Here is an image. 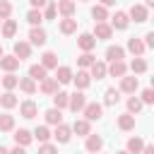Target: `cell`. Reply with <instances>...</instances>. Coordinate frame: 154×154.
<instances>
[{
	"mask_svg": "<svg viewBox=\"0 0 154 154\" xmlns=\"http://www.w3.org/2000/svg\"><path fill=\"white\" fill-rule=\"evenodd\" d=\"M0 67L7 70V72H14V70L19 67V58H17V55H2V58H0Z\"/></svg>",
	"mask_w": 154,
	"mask_h": 154,
	"instance_id": "1",
	"label": "cell"
},
{
	"mask_svg": "<svg viewBox=\"0 0 154 154\" xmlns=\"http://www.w3.org/2000/svg\"><path fill=\"white\" fill-rule=\"evenodd\" d=\"M84 103H87V99H84V94H72L70 99H67V106H70V111H82L84 108Z\"/></svg>",
	"mask_w": 154,
	"mask_h": 154,
	"instance_id": "2",
	"label": "cell"
},
{
	"mask_svg": "<svg viewBox=\"0 0 154 154\" xmlns=\"http://www.w3.org/2000/svg\"><path fill=\"white\" fill-rule=\"evenodd\" d=\"M84 116H87V120H99L101 118V103H84Z\"/></svg>",
	"mask_w": 154,
	"mask_h": 154,
	"instance_id": "3",
	"label": "cell"
},
{
	"mask_svg": "<svg viewBox=\"0 0 154 154\" xmlns=\"http://www.w3.org/2000/svg\"><path fill=\"white\" fill-rule=\"evenodd\" d=\"M111 34H113V26H108L103 22H96V26H94V36L96 38H111Z\"/></svg>",
	"mask_w": 154,
	"mask_h": 154,
	"instance_id": "4",
	"label": "cell"
},
{
	"mask_svg": "<svg viewBox=\"0 0 154 154\" xmlns=\"http://www.w3.org/2000/svg\"><path fill=\"white\" fill-rule=\"evenodd\" d=\"M130 17L135 22H147V7L144 5H132L130 7Z\"/></svg>",
	"mask_w": 154,
	"mask_h": 154,
	"instance_id": "5",
	"label": "cell"
},
{
	"mask_svg": "<svg viewBox=\"0 0 154 154\" xmlns=\"http://www.w3.org/2000/svg\"><path fill=\"white\" fill-rule=\"evenodd\" d=\"M77 43H79V48H82V51H87V53H89V51L96 46V38H94L91 34H82V36L77 38Z\"/></svg>",
	"mask_w": 154,
	"mask_h": 154,
	"instance_id": "6",
	"label": "cell"
},
{
	"mask_svg": "<svg viewBox=\"0 0 154 154\" xmlns=\"http://www.w3.org/2000/svg\"><path fill=\"white\" fill-rule=\"evenodd\" d=\"M29 38H31V43H34V46H43V43H46V31L34 26V29L29 31Z\"/></svg>",
	"mask_w": 154,
	"mask_h": 154,
	"instance_id": "7",
	"label": "cell"
},
{
	"mask_svg": "<svg viewBox=\"0 0 154 154\" xmlns=\"http://www.w3.org/2000/svg\"><path fill=\"white\" fill-rule=\"evenodd\" d=\"M29 53H31V46H29V43H24V41H17V43H14V55H17L19 60L29 58Z\"/></svg>",
	"mask_w": 154,
	"mask_h": 154,
	"instance_id": "8",
	"label": "cell"
},
{
	"mask_svg": "<svg viewBox=\"0 0 154 154\" xmlns=\"http://www.w3.org/2000/svg\"><path fill=\"white\" fill-rule=\"evenodd\" d=\"M106 72H111L113 77H123L125 75V63L123 60H111V67H106Z\"/></svg>",
	"mask_w": 154,
	"mask_h": 154,
	"instance_id": "9",
	"label": "cell"
},
{
	"mask_svg": "<svg viewBox=\"0 0 154 154\" xmlns=\"http://www.w3.org/2000/svg\"><path fill=\"white\" fill-rule=\"evenodd\" d=\"M118 128H120V130H132V128H135V116H132V113H123V116L118 118Z\"/></svg>",
	"mask_w": 154,
	"mask_h": 154,
	"instance_id": "10",
	"label": "cell"
},
{
	"mask_svg": "<svg viewBox=\"0 0 154 154\" xmlns=\"http://www.w3.org/2000/svg\"><path fill=\"white\" fill-rule=\"evenodd\" d=\"M29 77H31L34 82L46 79V67H43V65H31V67H29Z\"/></svg>",
	"mask_w": 154,
	"mask_h": 154,
	"instance_id": "11",
	"label": "cell"
},
{
	"mask_svg": "<svg viewBox=\"0 0 154 154\" xmlns=\"http://www.w3.org/2000/svg\"><path fill=\"white\" fill-rule=\"evenodd\" d=\"M123 82H120V89L123 91H130V94H135V89H137V77H120Z\"/></svg>",
	"mask_w": 154,
	"mask_h": 154,
	"instance_id": "12",
	"label": "cell"
},
{
	"mask_svg": "<svg viewBox=\"0 0 154 154\" xmlns=\"http://www.w3.org/2000/svg\"><path fill=\"white\" fill-rule=\"evenodd\" d=\"M46 120H48L51 125H60V123H63V113H60V108H48V111H46Z\"/></svg>",
	"mask_w": 154,
	"mask_h": 154,
	"instance_id": "13",
	"label": "cell"
},
{
	"mask_svg": "<svg viewBox=\"0 0 154 154\" xmlns=\"http://www.w3.org/2000/svg\"><path fill=\"white\" fill-rule=\"evenodd\" d=\"M70 135H72V128H67V125H58V130H55V140L58 142H70Z\"/></svg>",
	"mask_w": 154,
	"mask_h": 154,
	"instance_id": "14",
	"label": "cell"
},
{
	"mask_svg": "<svg viewBox=\"0 0 154 154\" xmlns=\"http://www.w3.org/2000/svg\"><path fill=\"white\" fill-rule=\"evenodd\" d=\"M19 111H22V116H24V118H34L38 108H36V103H34V101H24V103L19 106Z\"/></svg>",
	"mask_w": 154,
	"mask_h": 154,
	"instance_id": "15",
	"label": "cell"
},
{
	"mask_svg": "<svg viewBox=\"0 0 154 154\" xmlns=\"http://www.w3.org/2000/svg\"><path fill=\"white\" fill-rule=\"evenodd\" d=\"M14 142H17L19 147H26V144L31 142V132H29V130H17V132H14Z\"/></svg>",
	"mask_w": 154,
	"mask_h": 154,
	"instance_id": "16",
	"label": "cell"
},
{
	"mask_svg": "<svg viewBox=\"0 0 154 154\" xmlns=\"http://www.w3.org/2000/svg\"><path fill=\"white\" fill-rule=\"evenodd\" d=\"M55 7H58V12H63L65 17H72V12H75V2H72V0H63V2H58Z\"/></svg>",
	"mask_w": 154,
	"mask_h": 154,
	"instance_id": "17",
	"label": "cell"
},
{
	"mask_svg": "<svg viewBox=\"0 0 154 154\" xmlns=\"http://www.w3.org/2000/svg\"><path fill=\"white\" fill-rule=\"evenodd\" d=\"M77 29V19H72V17H65L63 22H60V31L63 34H72Z\"/></svg>",
	"mask_w": 154,
	"mask_h": 154,
	"instance_id": "18",
	"label": "cell"
},
{
	"mask_svg": "<svg viewBox=\"0 0 154 154\" xmlns=\"http://www.w3.org/2000/svg\"><path fill=\"white\" fill-rule=\"evenodd\" d=\"M123 55H125V51L120 46H108V51H106V58L108 60H123Z\"/></svg>",
	"mask_w": 154,
	"mask_h": 154,
	"instance_id": "19",
	"label": "cell"
},
{
	"mask_svg": "<svg viewBox=\"0 0 154 154\" xmlns=\"http://www.w3.org/2000/svg\"><path fill=\"white\" fill-rule=\"evenodd\" d=\"M41 82H43V84H41V91H43V94H55V91H58V79H48V77H46V79H41Z\"/></svg>",
	"mask_w": 154,
	"mask_h": 154,
	"instance_id": "20",
	"label": "cell"
},
{
	"mask_svg": "<svg viewBox=\"0 0 154 154\" xmlns=\"http://www.w3.org/2000/svg\"><path fill=\"white\" fill-rule=\"evenodd\" d=\"M101 144H103V140H101L99 135H89V137H87V149H89V152H99Z\"/></svg>",
	"mask_w": 154,
	"mask_h": 154,
	"instance_id": "21",
	"label": "cell"
},
{
	"mask_svg": "<svg viewBox=\"0 0 154 154\" xmlns=\"http://www.w3.org/2000/svg\"><path fill=\"white\" fill-rule=\"evenodd\" d=\"M14 31H17V22H14V19H5V24H2V36L12 38Z\"/></svg>",
	"mask_w": 154,
	"mask_h": 154,
	"instance_id": "22",
	"label": "cell"
},
{
	"mask_svg": "<svg viewBox=\"0 0 154 154\" xmlns=\"http://www.w3.org/2000/svg\"><path fill=\"white\" fill-rule=\"evenodd\" d=\"M55 79L58 82H70L72 79V70L70 67H55Z\"/></svg>",
	"mask_w": 154,
	"mask_h": 154,
	"instance_id": "23",
	"label": "cell"
},
{
	"mask_svg": "<svg viewBox=\"0 0 154 154\" xmlns=\"http://www.w3.org/2000/svg\"><path fill=\"white\" fill-rule=\"evenodd\" d=\"M19 89H22L24 94H34V91H36V84H34L31 77H24V79H19Z\"/></svg>",
	"mask_w": 154,
	"mask_h": 154,
	"instance_id": "24",
	"label": "cell"
},
{
	"mask_svg": "<svg viewBox=\"0 0 154 154\" xmlns=\"http://www.w3.org/2000/svg\"><path fill=\"white\" fill-rule=\"evenodd\" d=\"M128 48H130L135 55H142V53H144V43H142L140 38H130V41H128Z\"/></svg>",
	"mask_w": 154,
	"mask_h": 154,
	"instance_id": "25",
	"label": "cell"
},
{
	"mask_svg": "<svg viewBox=\"0 0 154 154\" xmlns=\"http://www.w3.org/2000/svg\"><path fill=\"white\" fill-rule=\"evenodd\" d=\"M43 67H58V55L53 53V51H48V53H43V63H41Z\"/></svg>",
	"mask_w": 154,
	"mask_h": 154,
	"instance_id": "26",
	"label": "cell"
},
{
	"mask_svg": "<svg viewBox=\"0 0 154 154\" xmlns=\"http://www.w3.org/2000/svg\"><path fill=\"white\" fill-rule=\"evenodd\" d=\"M91 75H94L96 79H103V77H106V65L94 60V63H91Z\"/></svg>",
	"mask_w": 154,
	"mask_h": 154,
	"instance_id": "27",
	"label": "cell"
},
{
	"mask_svg": "<svg viewBox=\"0 0 154 154\" xmlns=\"http://www.w3.org/2000/svg\"><path fill=\"white\" fill-rule=\"evenodd\" d=\"M67 99H70V96H67L65 91H55V94H53V103H55V108H65V106H67Z\"/></svg>",
	"mask_w": 154,
	"mask_h": 154,
	"instance_id": "28",
	"label": "cell"
},
{
	"mask_svg": "<svg viewBox=\"0 0 154 154\" xmlns=\"http://www.w3.org/2000/svg\"><path fill=\"white\" fill-rule=\"evenodd\" d=\"M34 137H36L38 142H48V137H51V130H48L46 125H38V128L34 130Z\"/></svg>",
	"mask_w": 154,
	"mask_h": 154,
	"instance_id": "29",
	"label": "cell"
},
{
	"mask_svg": "<svg viewBox=\"0 0 154 154\" xmlns=\"http://www.w3.org/2000/svg\"><path fill=\"white\" fill-rule=\"evenodd\" d=\"M0 106H5V108H12V106H17V96H14L12 91L2 94V96H0Z\"/></svg>",
	"mask_w": 154,
	"mask_h": 154,
	"instance_id": "30",
	"label": "cell"
},
{
	"mask_svg": "<svg viewBox=\"0 0 154 154\" xmlns=\"http://www.w3.org/2000/svg\"><path fill=\"white\" fill-rule=\"evenodd\" d=\"M113 26H116V29H125V26H128V14H125V12H116Z\"/></svg>",
	"mask_w": 154,
	"mask_h": 154,
	"instance_id": "31",
	"label": "cell"
},
{
	"mask_svg": "<svg viewBox=\"0 0 154 154\" xmlns=\"http://www.w3.org/2000/svg\"><path fill=\"white\" fill-rule=\"evenodd\" d=\"M72 130H75L77 135H89V120H75Z\"/></svg>",
	"mask_w": 154,
	"mask_h": 154,
	"instance_id": "32",
	"label": "cell"
},
{
	"mask_svg": "<svg viewBox=\"0 0 154 154\" xmlns=\"http://www.w3.org/2000/svg\"><path fill=\"white\" fill-rule=\"evenodd\" d=\"M142 147H144V142H142L140 137H130V140H128V152H132V154H137V152H140Z\"/></svg>",
	"mask_w": 154,
	"mask_h": 154,
	"instance_id": "33",
	"label": "cell"
},
{
	"mask_svg": "<svg viewBox=\"0 0 154 154\" xmlns=\"http://www.w3.org/2000/svg\"><path fill=\"white\" fill-rule=\"evenodd\" d=\"M89 82H91V79H89V75H87V72H77L75 84H77L79 89H87V87H89Z\"/></svg>",
	"mask_w": 154,
	"mask_h": 154,
	"instance_id": "34",
	"label": "cell"
},
{
	"mask_svg": "<svg viewBox=\"0 0 154 154\" xmlns=\"http://www.w3.org/2000/svg\"><path fill=\"white\" fill-rule=\"evenodd\" d=\"M118 99H120L118 89H108V91H106V106H116V103H118Z\"/></svg>",
	"mask_w": 154,
	"mask_h": 154,
	"instance_id": "35",
	"label": "cell"
},
{
	"mask_svg": "<svg viewBox=\"0 0 154 154\" xmlns=\"http://www.w3.org/2000/svg\"><path fill=\"white\" fill-rule=\"evenodd\" d=\"M19 84V77H14V75H7V77H2V87L5 89H14Z\"/></svg>",
	"mask_w": 154,
	"mask_h": 154,
	"instance_id": "36",
	"label": "cell"
},
{
	"mask_svg": "<svg viewBox=\"0 0 154 154\" xmlns=\"http://www.w3.org/2000/svg\"><path fill=\"white\" fill-rule=\"evenodd\" d=\"M12 125H14V118L12 116H0V130H12Z\"/></svg>",
	"mask_w": 154,
	"mask_h": 154,
	"instance_id": "37",
	"label": "cell"
},
{
	"mask_svg": "<svg viewBox=\"0 0 154 154\" xmlns=\"http://www.w3.org/2000/svg\"><path fill=\"white\" fill-rule=\"evenodd\" d=\"M10 12H12V5L7 0H0V19H10Z\"/></svg>",
	"mask_w": 154,
	"mask_h": 154,
	"instance_id": "38",
	"label": "cell"
},
{
	"mask_svg": "<svg viewBox=\"0 0 154 154\" xmlns=\"http://www.w3.org/2000/svg\"><path fill=\"white\" fill-rule=\"evenodd\" d=\"M26 19H29V24H34V26H36V24H38V22L43 19V14H41L38 10H29V14H26Z\"/></svg>",
	"mask_w": 154,
	"mask_h": 154,
	"instance_id": "39",
	"label": "cell"
},
{
	"mask_svg": "<svg viewBox=\"0 0 154 154\" xmlns=\"http://www.w3.org/2000/svg\"><path fill=\"white\" fill-rule=\"evenodd\" d=\"M130 67H132V72H144V70H147V63H144L142 58H135V60L130 63Z\"/></svg>",
	"mask_w": 154,
	"mask_h": 154,
	"instance_id": "40",
	"label": "cell"
},
{
	"mask_svg": "<svg viewBox=\"0 0 154 154\" xmlns=\"http://www.w3.org/2000/svg\"><path fill=\"white\" fill-rule=\"evenodd\" d=\"M91 17H94L96 22H103V19H106V7H101V5L94 7V10H91Z\"/></svg>",
	"mask_w": 154,
	"mask_h": 154,
	"instance_id": "41",
	"label": "cell"
},
{
	"mask_svg": "<svg viewBox=\"0 0 154 154\" xmlns=\"http://www.w3.org/2000/svg\"><path fill=\"white\" fill-rule=\"evenodd\" d=\"M140 108H142V101H140V99H135V96L128 99V111H130V113H137Z\"/></svg>",
	"mask_w": 154,
	"mask_h": 154,
	"instance_id": "42",
	"label": "cell"
},
{
	"mask_svg": "<svg viewBox=\"0 0 154 154\" xmlns=\"http://www.w3.org/2000/svg\"><path fill=\"white\" fill-rule=\"evenodd\" d=\"M38 154H58V149H55L53 144H46V142H43V144L38 147Z\"/></svg>",
	"mask_w": 154,
	"mask_h": 154,
	"instance_id": "43",
	"label": "cell"
},
{
	"mask_svg": "<svg viewBox=\"0 0 154 154\" xmlns=\"http://www.w3.org/2000/svg\"><path fill=\"white\" fill-rule=\"evenodd\" d=\"M91 63H94V55H91V53L79 55V65H82V67H87V65H91Z\"/></svg>",
	"mask_w": 154,
	"mask_h": 154,
	"instance_id": "44",
	"label": "cell"
},
{
	"mask_svg": "<svg viewBox=\"0 0 154 154\" xmlns=\"http://www.w3.org/2000/svg\"><path fill=\"white\" fill-rule=\"evenodd\" d=\"M55 14H58V7H55V5H53V2H51V5H48V7H46V19H53V17H55Z\"/></svg>",
	"mask_w": 154,
	"mask_h": 154,
	"instance_id": "45",
	"label": "cell"
},
{
	"mask_svg": "<svg viewBox=\"0 0 154 154\" xmlns=\"http://www.w3.org/2000/svg\"><path fill=\"white\" fill-rule=\"evenodd\" d=\"M142 101H144V103H152V101H154V91H152V89H144V91H142Z\"/></svg>",
	"mask_w": 154,
	"mask_h": 154,
	"instance_id": "46",
	"label": "cell"
},
{
	"mask_svg": "<svg viewBox=\"0 0 154 154\" xmlns=\"http://www.w3.org/2000/svg\"><path fill=\"white\" fill-rule=\"evenodd\" d=\"M144 38H147V43H144V46H154V31H149Z\"/></svg>",
	"mask_w": 154,
	"mask_h": 154,
	"instance_id": "47",
	"label": "cell"
},
{
	"mask_svg": "<svg viewBox=\"0 0 154 154\" xmlns=\"http://www.w3.org/2000/svg\"><path fill=\"white\" fill-rule=\"evenodd\" d=\"M142 154H154V147H152V144H147V147H142Z\"/></svg>",
	"mask_w": 154,
	"mask_h": 154,
	"instance_id": "48",
	"label": "cell"
},
{
	"mask_svg": "<svg viewBox=\"0 0 154 154\" xmlns=\"http://www.w3.org/2000/svg\"><path fill=\"white\" fill-rule=\"evenodd\" d=\"M29 2H31L34 7H43V5H46V0H29Z\"/></svg>",
	"mask_w": 154,
	"mask_h": 154,
	"instance_id": "49",
	"label": "cell"
},
{
	"mask_svg": "<svg viewBox=\"0 0 154 154\" xmlns=\"http://www.w3.org/2000/svg\"><path fill=\"white\" fill-rule=\"evenodd\" d=\"M10 154H26V152H24V147H19V144H17V147H14Z\"/></svg>",
	"mask_w": 154,
	"mask_h": 154,
	"instance_id": "50",
	"label": "cell"
},
{
	"mask_svg": "<svg viewBox=\"0 0 154 154\" xmlns=\"http://www.w3.org/2000/svg\"><path fill=\"white\" fill-rule=\"evenodd\" d=\"M101 2H103V5H113L116 0H101Z\"/></svg>",
	"mask_w": 154,
	"mask_h": 154,
	"instance_id": "51",
	"label": "cell"
},
{
	"mask_svg": "<svg viewBox=\"0 0 154 154\" xmlns=\"http://www.w3.org/2000/svg\"><path fill=\"white\" fill-rule=\"evenodd\" d=\"M0 154H10V152H7V149H5V147H0Z\"/></svg>",
	"mask_w": 154,
	"mask_h": 154,
	"instance_id": "52",
	"label": "cell"
},
{
	"mask_svg": "<svg viewBox=\"0 0 154 154\" xmlns=\"http://www.w3.org/2000/svg\"><path fill=\"white\" fill-rule=\"evenodd\" d=\"M147 5H154V0H147Z\"/></svg>",
	"mask_w": 154,
	"mask_h": 154,
	"instance_id": "53",
	"label": "cell"
},
{
	"mask_svg": "<svg viewBox=\"0 0 154 154\" xmlns=\"http://www.w3.org/2000/svg\"><path fill=\"white\" fill-rule=\"evenodd\" d=\"M118 154H130V152H118Z\"/></svg>",
	"mask_w": 154,
	"mask_h": 154,
	"instance_id": "54",
	"label": "cell"
},
{
	"mask_svg": "<svg viewBox=\"0 0 154 154\" xmlns=\"http://www.w3.org/2000/svg\"><path fill=\"white\" fill-rule=\"evenodd\" d=\"M0 58H2V48H0Z\"/></svg>",
	"mask_w": 154,
	"mask_h": 154,
	"instance_id": "55",
	"label": "cell"
},
{
	"mask_svg": "<svg viewBox=\"0 0 154 154\" xmlns=\"http://www.w3.org/2000/svg\"><path fill=\"white\" fill-rule=\"evenodd\" d=\"M0 22H2V19H0Z\"/></svg>",
	"mask_w": 154,
	"mask_h": 154,
	"instance_id": "56",
	"label": "cell"
}]
</instances>
